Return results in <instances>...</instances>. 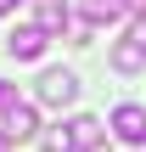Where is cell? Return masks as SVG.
<instances>
[{"label": "cell", "instance_id": "ba28073f", "mask_svg": "<svg viewBox=\"0 0 146 152\" xmlns=\"http://www.w3.org/2000/svg\"><path fill=\"white\" fill-rule=\"evenodd\" d=\"M39 28H45V34L68 28V6H62V0H39Z\"/></svg>", "mask_w": 146, "mask_h": 152}, {"label": "cell", "instance_id": "7a4b0ae2", "mask_svg": "<svg viewBox=\"0 0 146 152\" xmlns=\"http://www.w3.org/2000/svg\"><path fill=\"white\" fill-rule=\"evenodd\" d=\"M73 96H79V79H73L68 68H45V73H39V102H45V107H68Z\"/></svg>", "mask_w": 146, "mask_h": 152}, {"label": "cell", "instance_id": "9c48e42d", "mask_svg": "<svg viewBox=\"0 0 146 152\" xmlns=\"http://www.w3.org/2000/svg\"><path fill=\"white\" fill-rule=\"evenodd\" d=\"M45 152H79L73 147V130H51L45 135Z\"/></svg>", "mask_w": 146, "mask_h": 152}, {"label": "cell", "instance_id": "3957f363", "mask_svg": "<svg viewBox=\"0 0 146 152\" xmlns=\"http://www.w3.org/2000/svg\"><path fill=\"white\" fill-rule=\"evenodd\" d=\"M45 45H51V34H45L39 23H23V28H11V39H6V51H11V56H23V62L45 56Z\"/></svg>", "mask_w": 146, "mask_h": 152}, {"label": "cell", "instance_id": "277c9868", "mask_svg": "<svg viewBox=\"0 0 146 152\" xmlns=\"http://www.w3.org/2000/svg\"><path fill=\"white\" fill-rule=\"evenodd\" d=\"M113 135H118L124 147H141V141H146V113L135 107V102H124V107L113 113Z\"/></svg>", "mask_w": 146, "mask_h": 152}, {"label": "cell", "instance_id": "4fadbf2b", "mask_svg": "<svg viewBox=\"0 0 146 152\" xmlns=\"http://www.w3.org/2000/svg\"><path fill=\"white\" fill-rule=\"evenodd\" d=\"M124 6H135V0H124Z\"/></svg>", "mask_w": 146, "mask_h": 152}, {"label": "cell", "instance_id": "7c38bea8", "mask_svg": "<svg viewBox=\"0 0 146 152\" xmlns=\"http://www.w3.org/2000/svg\"><path fill=\"white\" fill-rule=\"evenodd\" d=\"M0 152H11V135H6V130H0Z\"/></svg>", "mask_w": 146, "mask_h": 152}, {"label": "cell", "instance_id": "6da1fadb", "mask_svg": "<svg viewBox=\"0 0 146 152\" xmlns=\"http://www.w3.org/2000/svg\"><path fill=\"white\" fill-rule=\"evenodd\" d=\"M113 68H118V73H141V68H146V17L113 45Z\"/></svg>", "mask_w": 146, "mask_h": 152}, {"label": "cell", "instance_id": "8992f818", "mask_svg": "<svg viewBox=\"0 0 146 152\" xmlns=\"http://www.w3.org/2000/svg\"><path fill=\"white\" fill-rule=\"evenodd\" d=\"M124 17V0H84V23L96 28V23H118Z\"/></svg>", "mask_w": 146, "mask_h": 152}, {"label": "cell", "instance_id": "5b68a950", "mask_svg": "<svg viewBox=\"0 0 146 152\" xmlns=\"http://www.w3.org/2000/svg\"><path fill=\"white\" fill-rule=\"evenodd\" d=\"M6 135H11V141H28V135H39V113H34L28 102H17V107L6 113Z\"/></svg>", "mask_w": 146, "mask_h": 152}, {"label": "cell", "instance_id": "8fae6325", "mask_svg": "<svg viewBox=\"0 0 146 152\" xmlns=\"http://www.w3.org/2000/svg\"><path fill=\"white\" fill-rule=\"evenodd\" d=\"M6 11H17V0H0V17H6Z\"/></svg>", "mask_w": 146, "mask_h": 152}, {"label": "cell", "instance_id": "30bf717a", "mask_svg": "<svg viewBox=\"0 0 146 152\" xmlns=\"http://www.w3.org/2000/svg\"><path fill=\"white\" fill-rule=\"evenodd\" d=\"M11 107H17V85H6V79H0V113H11Z\"/></svg>", "mask_w": 146, "mask_h": 152}, {"label": "cell", "instance_id": "52a82bcc", "mask_svg": "<svg viewBox=\"0 0 146 152\" xmlns=\"http://www.w3.org/2000/svg\"><path fill=\"white\" fill-rule=\"evenodd\" d=\"M68 130H73V147L79 152H96V141H101V124H96V118H73Z\"/></svg>", "mask_w": 146, "mask_h": 152}]
</instances>
